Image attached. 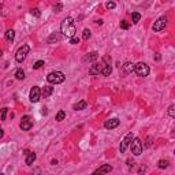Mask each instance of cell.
<instances>
[{"mask_svg":"<svg viewBox=\"0 0 175 175\" xmlns=\"http://www.w3.org/2000/svg\"><path fill=\"white\" fill-rule=\"evenodd\" d=\"M60 33L63 36L71 39V37L77 36V27L74 25V19L71 16H67L62 21V25H60Z\"/></svg>","mask_w":175,"mask_h":175,"instance_id":"cell-1","label":"cell"},{"mask_svg":"<svg viewBox=\"0 0 175 175\" xmlns=\"http://www.w3.org/2000/svg\"><path fill=\"white\" fill-rule=\"evenodd\" d=\"M65 79H66V75L63 74L62 71H52L47 75V81H48L51 85L62 84Z\"/></svg>","mask_w":175,"mask_h":175,"instance_id":"cell-2","label":"cell"},{"mask_svg":"<svg viewBox=\"0 0 175 175\" xmlns=\"http://www.w3.org/2000/svg\"><path fill=\"white\" fill-rule=\"evenodd\" d=\"M134 71H136V74L138 75V77H148L149 75V73H151V70H149V66L146 65V63H144V62H139V63H137V65H134Z\"/></svg>","mask_w":175,"mask_h":175,"instance_id":"cell-3","label":"cell"},{"mask_svg":"<svg viewBox=\"0 0 175 175\" xmlns=\"http://www.w3.org/2000/svg\"><path fill=\"white\" fill-rule=\"evenodd\" d=\"M30 52V47L27 45V44H25V45H22L18 51H16L15 53V60L18 63H22L23 60L26 59V56H27V53Z\"/></svg>","mask_w":175,"mask_h":175,"instance_id":"cell-4","label":"cell"},{"mask_svg":"<svg viewBox=\"0 0 175 175\" xmlns=\"http://www.w3.org/2000/svg\"><path fill=\"white\" fill-rule=\"evenodd\" d=\"M130 145H131V152H133V155L139 156L142 153V142H141L139 138H133V141H131Z\"/></svg>","mask_w":175,"mask_h":175,"instance_id":"cell-5","label":"cell"},{"mask_svg":"<svg viewBox=\"0 0 175 175\" xmlns=\"http://www.w3.org/2000/svg\"><path fill=\"white\" fill-rule=\"evenodd\" d=\"M40 99H41V89L39 86H33L29 93V100L32 103H39Z\"/></svg>","mask_w":175,"mask_h":175,"instance_id":"cell-6","label":"cell"},{"mask_svg":"<svg viewBox=\"0 0 175 175\" xmlns=\"http://www.w3.org/2000/svg\"><path fill=\"white\" fill-rule=\"evenodd\" d=\"M133 138H134V134H133V133H129L126 137H125V138H123V141L120 142V146H119V151H120V152H122V153H125V152H126V149L129 148V145H130V144H131Z\"/></svg>","mask_w":175,"mask_h":175,"instance_id":"cell-7","label":"cell"},{"mask_svg":"<svg viewBox=\"0 0 175 175\" xmlns=\"http://www.w3.org/2000/svg\"><path fill=\"white\" fill-rule=\"evenodd\" d=\"M19 127H21V130H23V131L30 130L33 127V119L30 116H27V115H25V116L22 118V120H21Z\"/></svg>","mask_w":175,"mask_h":175,"instance_id":"cell-8","label":"cell"},{"mask_svg":"<svg viewBox=\"0 0 175 175\" xmlns=\"http://www.w3.org/2000/svg\"><path fill=\"white\" fill-rule=\"evenodd\" d=\"M103 67H104V63L103 62H94L93 65L90 66V68H89V75H99V74H101Z\"/></svg>","mask_w":175,"mask_h":175,"instance_id":"cell-9","label":"cell"},{"mask_svg":"<svg viewBox=\"0 0 175 175\" xmlns=\"http://www.w3.org/2000/svg\"><path fill=\"white\" fill-rule=\"evenodd\" d=\"M167 26V16H160L159 19L153 23V32H160Z\"/></svg>","mask_w":175,"mask_h":175,"instance_id":"cell-10","label":"cell"},{"mask_svg":"<svg viewBox=\"0 0 175 175\" xmlns=\"http://www.w3.org/2000/svg\"><path fill=\"white\" fill-rule=\"evenodd\" d=\"M119 125H120V120L118 119V118H112V119L105 120L104 127H105V129H108V130H112V129H116Z\"/></svg>","mask_w":175,"mask_h":175,"instance_id":"cell-11","label":"cell"},{"mask_svg":"<svg viewBox=\"0 0 175 175\" xmlns=\"http://www.w3.org/2000/svg\"><path fill=\"white\" fill-rule=\"evenodd\" d=\"M110 171H112V165H110V164H103L100 168L96 170V171H94L92 175H105V174H108Z\"/></svg>","mask_w":175,"mask_h":175,"instance_id":"cell-12","label":"cell"},{"mask_svg":"<svg viewBox=\"0 0 175 175\" xmlns=\"http://www.w3.org/2000/svg\"><path fill=\"white\" fill-rule=\"evenodd\" d=\"M53 90H55V89H53V88H52L51 85H47V86H44V88L41 89V97L48 99L49 96H51V94L53 93Z\"/></svg>","mask_w":175,"mask_h":175,"instance_id":"cell-13","label":"cell"},{"mask_svg":"<svg viewBox=\"0 0 175 175\" xmlns=\"http://www.w3.org/2000/svg\"><path fill=\"white\" fill-rule=\"evenodd\" d=\"M134 71V65L130 62H126L123 66H122V73H123L125 75H129L131 74V73Z\"/></svg>","mask_w":175,"mask_h":175,"instance_id":"cell-14","label":"cell"},{"mask_svg":"<svg viewBox=\"0 0 175 175\" xmlns=\"http://www.w3.org/2000/svg\"><path fill=\"white\" fill-rule=\"evenodd\" d=\"M97 59H99V53H97V52H89V53H88V55L82 59V62H85V63H86V62H96Z\"/></svg>","mask_w":175,"mask_h":175,"instance_id":"cell-15","label":"cell"},{"mask_svg":"<svg viewBox=\"0 0 175 175\" xmlns=\"http://www.w3.org/2000/svg\"><path fill=\"white\" fill-rule=\"evenodd\" d=\"M34 162H36V153L29 152L27 155H26V160H25V163H26L27 165H32Z\"/></svg>","mask_w":175,"mask_h":175,"instance_id":"cell-16","label":"cell"},{"mask_svg":"<svg viewBox=\"0 0 175 175\" xmlns=\"http://www.w3.org/2000/svg\"><path fill=\"white\" fill-rule=\"evenodd\" d=\"M111 73H112L111 63H104V67H103V71H101V74H103L104 77H110Z\"/></svg>","mask_w":175,"mask_h":175,"instance_id":"cell-17","label":"cell"},{"mask_svg":"<svg viewBox=\"0 0 175 175\" xmlns=\"http://www.w3.org/2000/svg\"><path fill=\"white\" fill-rule=\"evenodd\" d=\"M4 37H6V40L8 42H13L14 41V39H15V32H14L13 29H8L6 32V34H4Z\"/></svg>","mask_w":175,"mask_h":175,"instance_id":"cell-18","label":"cell"},{"mask_svg":"<svg viewBox=\"0 0 175 175\" xmlns=\"http://www.w3.org/2000/svg\"><path fill=\"white\" fill-rule=\"evenodd\" d=\"M88 107V104H86V101L85 100H81V101H78L77 104H74V110L75 111H82V110H85V108Z\"/></svg>","mask_w":175,"mask_h":175,"instance_id":"cell-19","label":"cell"},{"mask_svg":"<svg viewBox=\"0 0 175 175\" xmlns=\"http://www.w3.org/2000/svg\"><path fill=\"white\" fill-rule=\"evenodd\" d=\"M60 39H62V37H60V34H58V33H52L51 36L48 37V42H49V44H53V42H58Z\"/></svg>","mask_w":175,"mask_h":175,"instance_id":"cell-20","label":"cell"},{"mask_svg":"<svg viewBox=\"0 0 175 175\" xmlns=\"http://www.w3.org/2000/svg\"><path fill=\"white\" fill-rule=\"evenodd\" d=\"M131 22L136 25V23H138L139 22V19H141V14L139 13H131Z\"/></svg>","mask_w":175,"mask_h":175,"instance_id":"cell-21","label":"cell"},{"mask_svg":"<svg viewBox=\"0 0 175 175\" xmlns=\"http://www.w3.org/2000/svg\"><path fill=\"white\" fill-rule=\"evenodd\" d=\"M15 78L16 79H23L25 78V71H23L22 68H18L15 71Z\"/></svg>","mask_w":175,"mask_h":175,"instance_id":"cell-22","label":"cell"},{"mask_svg":"<svg viewBox=\"0 0 175 175\" xmlns=\"http://www.w3.org/2000/svg\"><path fill=\"white\" fill-rule=\"evenodd\" d=\"M168 164H170L168 160H159V163H157V167L163 170V168H167V167H168Z\"/></svg>","mask_w":175,"mask_h":175,"instance_id":"cell-23","label":"cell"},{"mask_svg":"<svg viewBox=\"0 0 175 175\" xmlns=\"http://www.w3.org/2000/svg\"><path fill=\"white\" fill-rule=\"evenodd\" d=\"M65 118H66V112H65V111H59V112L56 113V120H58V122H62Z\"/></svg>","mask_w":175,"mask_h":175,"instance_id":"cell-24","label":"cell"},{"mask_svg":"<svg viewBox=\"0 0 175 175\" xmlns=\"http://www.w3.org/2000/svg\"><path fill=\"white\" fill-rule=\"evenodd\" d=\"M119 26H120V29H123V30H127V29H129V27H130V23L127 22V21H120Z\"/></svg>","mask_w":175,"mask_h":175,"instance_id":"cell-25","label":"cell"},{"mask_svg":"<svg viewBox=\"0 0 175 175\" xmlns=\"http://www.w3.org/2000/svg\"><path fill=\"white\" fill-rule=\"evenodd\" d=\"M82 39H84V40H89V39H90V30H89V29H84Z\"/></svg>","mask_w":175,"mask_h":175,"instance_id":"cell-26","label":"cell"},{"mask_svg":"<svg viewBox=\"0 0 175 175\" xmlns=\"http://www.w3.org/2000/svg\"><path fill=\"white\" fill-rule=\"evenodd\" d=\"M42 66H44V60H37V62L33 65V68H34V70H39V68H41Z\"/></svg>","mask_w":175,"mask_h":175,"instance_id":"cell-27","label":"cell"},{"mask_svg":"<svg viewBox=\"0 0 175 175\" xmlns=\"http://www.w3.org/2000/svg\"><path fill=\"white\" fill-rule=\"evenodd\" d=\"M168 115H170V118H175V105L174 104L168 107Z\"/></svg>","mask_w":175,"mask_h":175,"instance_id":"cell-28","label":"cell"},{"mask_svg":"<svg viewBox=\"0 0 175 175\" xmlns=\"http://www.w3.org/2000/svg\"><path fill=\"white\" fill-rule=\"evenodd\" d=\"M115 7H116V4L113 3V1H108V3H105V8H107V10H113Z\"/></svg>","mask_w":175,"mask_h":175,"instance_id":"cell-29","label":"cell"},{"mask_svg":"<svg viewBox=\"0 0 175 175\" xmlns=\"http://www.w3.org/2000/svg\"><path fill=\"white\" fill-rule=\"evenodd\" d=\"M62 8H63V4L62 3H58V4H55V6H53V11H55V13H60V11H62Z\"/></svg>","mask_w":175,"mask_h":175,"instance_id":"cell-30","label":"cell"},{"mask_svg":"<svg viewBox=\"0 0 175 175\" xmlns=\"http://www.w3.org/2000/svg\"><path fill=\"white\" fill-rule=\"evenodd\" d=\"M7 111H8V108H1V116H0V119H1V120H6Z\"/></svg>","mask_w":175,"mask_h":175,"instance_id":"cell-31","label":"cell"},{"mask_svg":"<svg viewBox=\"0 0 175 175\" xmlns=\"http://www.w3.org/2000/svg\"><path fill=\"white\" fill-rule=\"evenodd\" d=\"M30 14H32V15H34V16H37V18H39L40 15H41V13H40L39 8H33V10L30 11Z\"/></svg>","mask_w":175,"mask_h":175,"instance_id":"cell-32","label":"cell"},{"mask_svg":"<svg viewBox=\"0 0 175 175\" xmlns=\"http://www.w3.org/2000/svg\"><path fill=\"white\" fill-rule=\"evenodd\" d=\"M78 42H79V39H78L77 36H74V37L70 39V44H73V45H75V44H78Z\"/></svg>","mask_w":175,"mask_h":175,"instance_id":"cell-33","label":"cell"},{"mask_svg":"<svg viewBox=\"0 0 175 175\" xmlns=\"http://www.w3.org/2000/svg\"><path fill=\"white\" fill-rule=\"evenodd\" d=\"M151 139H152L151 137H148V138H146V146H151V145H152V142H151Z\"/></svg>","mask_w":175,"mask_h":175,"instance_id":"cell-34","label":"cell"},{"mask_svg":"<svg viewBox=\"0 0 175 175\" xmlns=\"http://www.w3.org/2000/svg\"><path fill=\"white\" fill-rule=\"evenodd\" d=\"M4 136V131H3V129H1V127H0V138H1V137Z\"/></svg>","mask_w":175,"mask_h":175,"instance_id":"cell-35","label":"cell"},{"mask_svg":"<svg viewBox=\"0 0 175 175\" xmlns=\"http://www.w3.org/2000/svg\"><path fill=\"white\" fill-rule=\"evenodd\" d=\"M127 164H129V165H130V167H131V165H133V164H134V162H131V160H127Z\"/></svg>","mask_w":175,"mask_h":175,"instance_id":"cell-36","label":"cell"},{"mask_svg":"<svg viewBox=\"0 0 175 175\" xmlns=\"http://www.w3.org/2000/svg\"><path fill=\"white\" fill-rule=\"evenodd\" d=\"M155 58H156V60H160V53H156Z\"/></svg>","mask_w":175,"mask_h":175,"instance_id":"cell-37","label":"cell"},{"mask_svg":"<svg viewBox=\"0 0 175 175\" xmlns=\"http://www.w3.org/2000/svg\"><path fill=\"white\" fill-rule=\"evenodd\" d=\"M1 56H3V52H1V49H0V58H1Z\"/></svg>","mask_w":175,"mask_h":175,"instance_id":"cell-38","label":"cell"},{"mask_svg":"<svg viewBox=\"0 0 175 175\" xmlns=\"http://www.w3.org/2000/svg\"><path fill=\"white\" fill-rule=\"evenodd\" d=\"M0 175H4V174H3V172H0Z\"/></svg>","mask_w":175,"mask_h":175,"instance_id":"cell-39","label":"cell"}]
</instances>
